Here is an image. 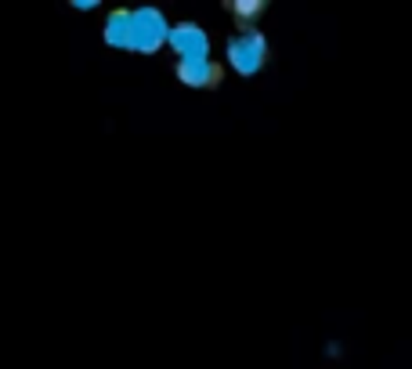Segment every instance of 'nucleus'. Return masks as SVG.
Listing matches in <instances>:
<instances>
[{
  "label": "nucleus",
  "mask_w": 412,
  "mask_h": 369,
  "mask_svg": "<svg viewBox=\"0 0 412 369\" xmlns=\"http://www.w3.org/2000/svg\"><path fill=\"white\" fill-rule=\"evenodd\" d=\"M228 55H231V66L239 73H257V66L264 62V40L257 33H250L243 40H235Z\"/></svg>",
  "instance_id": "obj_2"
},
{
  "label": "nucleus",
  "mask_w": 412,
  "mask_h": 369,
  "mask_svg": "<svg viewBox=\"0 0 412 369\" xmlns=\"http://www.w3.org/2000/svg\"><path fill=\"white\" fill-rule=\"evenodd\" d=\"M170 44H178V51L185 55V62H203V55H206V36H203L196 26L170 29Z\"/></svg>",
  "instance_id": "obj_3"
},
{
  "label": "nucleus",
  "mask_w": 412,
  "mask_h": 369,
  "mask_svg": "<svg viewBox=\"0 0 412 369\" xmlns=\"http://www.w3.org/2000/svg\"><path fill=\"white\" fill-rule=\"evenodd\" d=\"M163 22L156 11L145 15H116V22L109 26V40L112 44H127V47H141V51H156V44L163 40Z\"/></svg>",
  "instance_id": "obj_1"
}]
</instances>
